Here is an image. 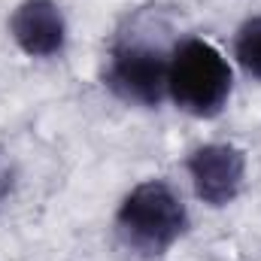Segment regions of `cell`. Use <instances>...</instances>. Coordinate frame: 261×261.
Wrapping results in <instances>:
<instances>
[{
	"mask_svg": "<svg viewBox=\"0 0 261 261\" xmlns=\"http://www.w3.org/2000/svg\"><path fill=\"white\" fill-rule=\"evenodd\" d=\"M116 228L140 255H161L186 234L189 213L173 186L164 179H146L134 186L119 203Z\"/></svg>",
	"mask_w": 261,
	"mask_h": 261,
	"instance_id": "obj_1",
	"label": "cell"
},
{
	"mask_svg": "<svg viewBox=\"0 0 261 261\" xmlns=\"http://www.w3.org/2000/svg\"><path fill=\"white\" fill-rule=\"evenodd\" d=\"M231 82L234 76L225 55L206 40H182L170 52L167 94L182 113L195 119H213L225 110L231 97Z\"/></svg>",
	"mask_w": 261,
	"mask_h": 261,
	"instance_id": "obj_2",
	"label": "cell"
},
{
	"mask_svg": "<svg viewBox=\"0 0 261 261\" xmlns=\"http://www.w3.org/2000/svg\"><path fill=\"white\" fill-rule=\"evenodd\" d=\"M167 70H170L167 49H161L152 40L119 37L110 52L103 82L116 97L128 103L158 107L161 97L167 94Z\"/></svg>",
	"mask_w": 261,
	"mask_h": 261,
	"instance_id": "obj_3",
	"label": "cell"
},
{
	"mask_svg": "<svg viewBox=\"0 0 261 261\" xmlns=\"http://www.w3.org/2000/svg\"><path fill=\"white\" fill-rule=\"evenodd\" d=\"M195 195L210 206H228L246 179V155L231 143H206L189 155Z\"/></svg>",
	"mask_w": 261,
	"mask_h": 261,
	"instance_id": "obj_4",
	"label": "cell"
},
{
	"mask_svg": "<svg viewBox=\"0 0 261 261\" xmlns=\"http://www.w3.org/2000/svg\"><path fill=\"white\" fill-rule=\"evenodd\" d=\"M15 46L31 58H55L67 43V21L55 0H21L9 15Z\"/></svg>",
	"mask_w": 261,
	"mask_h": 261,
	"instance_id": "obj_5",
	"label": "cell"
},
{
	"mask_svg": "<svg viewBox=\"0 0 261 261\" xmlns=\"http://www.w3.org/2000/svg\"><path fill=\"white\" fill-rule=\"evenodd\" d=\"M234 58L246 76L261 82V15H252L240 24L234 37Z\"/></svg>",
	"mask_w": 261,
	"mask_h": 261,
	"instance_id": "obj_6",
	"label": "cell"
}]
</instances>
